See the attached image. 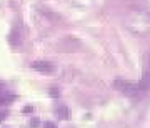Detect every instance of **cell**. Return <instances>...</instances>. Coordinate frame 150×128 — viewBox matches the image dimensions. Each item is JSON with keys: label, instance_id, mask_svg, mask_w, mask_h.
Instances as JSON below:
<instances>
[{"label": "cell", "instance_id": "obj_9", "mask_svg": "<svg viewBox=\"0 0 150 128\" xmlns=\"http://www.w3.org/2000/svg\"><path fill=\"white\" fill-rule=\"evenodd\" d=\"M30 127H33V128L40 127V120H38V118H32V120H30Z\"/></svg>", "mask_w": 150, "mask_h": 128}, {"label": "cell", "instance_id": "obj_2", "mask_svg": "<svg viewBox=\"0 0 150 128\" xmlns=\"http://www.w3.org/2000/svg\"><path fill=\"white\" fill-rule=\"evenodd\" d=\"M120 91H122L125 96H139L140 93H144V91H142V88L139 87V83H130V82H127V83H125V87H123Z\"/></svg>", "mask_w": 150, "mask_h": 128}, {"label": "cell", "instance_id": "obj_12", "mask_svg": "<svg viewBox=\"0 0 150 128\" xmlns=\"http://www.w3.org/2000/svg\"><path fill=\"white\" fill-rule=\"evenodd\" d=\"M32 110H33V108L30 107V105H28V107H25V108H23V113H30Z\"/></svg>", "mask_w": 150, "mask_h": 128}, {"label": "cell", "instance_id": "obj_3", "mask_svg": "<svg viewBox=\"0 0 150 128\" xmlns=\"http://www.w3.org/2000/svg\"><path fill=\"white\" fill-rule=\"evenodd\" d=\"M139 87L142 88V91H147L150 90V70L145 68L144 73H142V78H140L139 82Z\"/></svg>", "mask_w": 150, "mask_h": 128}, {"label": "cell", "instance_id": "obj_7", "mask_svg": "<svg viewBox=\"0 0 150 128\" xmlns=\"http://www.w3.org/2000/svg\"><path fill=\"white\" fill-rule=\"evenodd\" d=\"M129 80H123V78H117V80L113 82V87L117 88V90H122L123 87H125V83H127Z\"/></svg>", "mask_w": 150, "mask_h": 128}, {"label": "cell", "instance_id": "obj_1", "mask_svg": "<svg viewBox=\"0 0 150 128\" xmlns=\"http://www.w3.org/2000/svg\"><path fill=\"white\" fill-rule=\"evenodd\" d=\"M32 68L40 72V73H54L55 72V67L54 63H50L47 60H35L32 63Z\"/></svg>", "mask_w": 150, "mask_h": 128}, {"label": "cell", "instance_id": "obj_8", "mask_svg": "<svg viewBox=\"0 0 150 128\" xmlns=\"http://www.w3.org/2000/svg\"><path fill=\"white\" fill-rule=\"evenodd\" d=\"M59 95H60V91H59L57 87H52V88L48 90V96H52V98H59Z\"/></svg>", "mask_w": 150, "mask_h": 128}, {"label": "cell", "instance_id": "obj_5", "mask_svg": "<svg viewBox=\"0 0 150 128\" xmlns=\"http://www.w3.org/2000/svg\"><path fill=\"white\" fill-rule=\"evenodd\" d=\"M55 117L59 118V120H69V118H70L69 107H64V105L57 107V108H55Z\"/></svg>", "mask_w": 150, "mask_h": 128}, {"label": "cell", "instance_id": "obj_10", "mask_svg": "<svg viewBox=\"0 0 150 128\" xmlns=\"http://www.w3.org/2000/svg\"><path fill=\"white\" fill-rule=\"evenodd\" d=\"M5 118H7V112H5V110H0V123L4 122Z\"/></svg>", "mask_w": 150, "mask_h": 128}, {"label": "cell", "instance_id": "obj_4", "mask_svg": "<svg viewBox=\"0 0 150 128\" xmlns=\"http://www.w3.org/2000/svg\"><path fill=\"white\" fill-rule=\"evenodd\" d=\"M8 43H10L12 47H18L22 43V35L18 33L17 28H12V32L8 33Z\"/></svg>", "mask_w": 150, "mask_h": 128}, {"label": "cell", "instance_id": "obj_6", "mask_svg": "<svg viewBox=\"0 0 150 128\" xmlns=\"http://www.w3.org/2000/svg\"><path fill=\"white\" fill-rule=\"evenodd\" d=\"M17 96L13 93H8V91H0V105H8L12 101H15Z\"/></svg>", "mask_w": 150, "mask_h": 128}, {"label": "cell", "instance_id": "obj_13", "mask_svg": "<svg viewBox=\"0 0 150 128\" xmlns=\"http://www.w3.org/2000/svg\"><path fill=\"white\" fill-rule=\"evenodd\" d=\"M0 91H4V85H0Z\"/></svg>", "mask_w": 150, "mask_h": 128}, {"label": "cell", "instance_id": "obj_11", "mask_svg": "<svg viewBox=\"0 0 150 128\" xmlns=\"http://www.w3.org/2000/svg\"><path fill=\"white\" fill-rule=\"evenodd\" d=\"M43 128H57V125H55V123H52V122H47L45 125H43Z\"/></svg>", "mask_w": 150, "mask_h": 128}]
</instances>
